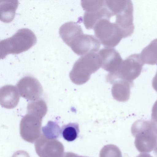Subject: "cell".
<instances>
[{
  "mask_svg": "<svg viewBox=\"0 0 157 157\" xmlns=\"http://www.w3.org/2000/svg\"><path fill=\"white\" fill-rule=\"evenodd\" d=\"M131 130L138 151L147 153L154 149L157 145V121L137 120L133 124Z\"/></svg>",
  "mask_w": 157,
  "mask_h": 157,
  "instance_id": "1",
  "label": "cell"
},
{
  "mask_svg": "<svg viewBox=\"0 0 157 157\" xmlns=\"http://www.w3.org/2000/svg\"><path fill=\"white\" fill-rule=\"evenodd\" d=\"M36 38L30 29L23 28L18 30L10 37L0 42V57L3 59L9 54H18L26 51L36 43Z\"/></svg>",
  "mask_w": 157,
  "mask_h": 157,
  "instance_id": "2",
  "label": "cell"
},
{
  "mask_svg": "<svg viewBox=\"0 0 157 157\" xmlns=\"http://www.w3.org/2000/svg\"><path fill=\"white\" fill-rule=\"evenodd\" d=\"M106 6L116 16L115 22L122 30L124 38L133 33V5L131 0H105Z\"/></svg>",
  "mask_w": 157,
  "mask_h": 157,
  "instance_id": "3",
  "label": "cell"
},
{
  "mask_svg": "<svg viewBox=\"0 0 157 157\" xmlns=\"http://www.w3.org/2000/svg\"><path fill=\"white\" fill-rule=\"evenodd\" d=\"M93 29L95 36L105 48L115 47L124 38L123 33L118 25L107 18L98 21Z\"/></svg>",
  "mask_w": 157,
  "mask_h": 157,
  "instance_id": "4",
  "label": "cell"
},
{
  "mask_svg": "<svg viewBox=\"0 0 157 157\" xmlns=\"http://www.w3.org/2000/svg\"><path fill=\"white\" fill-rule=\"evenodd\" d=\"M81 5L85 11L83 21L87 29H93L96 23L101 19H110L113 16L106 6L105 0H82Z\"/></svg>",
  "mask_w": 157,
  "mask_h": 157,
  "instance_id": "5",
  "label": "cell"
},
{
  "mask_svg": "<svg viewBox=\"0 0 157 157\" xmlns=\"http://www.w3.org/2000/svg\"><path fill=\"white\" fill-rule=\"evenodd\" d=\"M65 44L78 56H83L90 52L99 51L100 42L95 36L84 34L82 30L78 32L71 36Z\"/></svg>",
  "mask_w": 157,
  "mask_h": 157,
  "instance_id": "6",
  "label": "cell"
},
{
  "mask_svg": "<svg viewBox=\"0 0 157 157\" xmlns=\"http://www.w3.org/2000/svg\"><path fill=\"white\" fill-rule=\"evenodd\" d=\"M42 118L29 113L23 117L20 124V134L24 140L33 143L40 137Z\"/></svg>",
  "mask_w": 157,
  "mask_h": 157,
  "instance_id": "7",
  "label": "cell"
},
{
  "mask_svg": "<svg viewBox=\"0 0 157 157\" xmlns=\"http://www.w3.org/2000/svg\"><path fill=\"white\" fill-rule=\"evenodd\" d=\"M35 147L40 157H63L64 155V147L60 142L47 138L42 134L36 141Z\"/></svg>",
  "mask_w": 157,
  "mask_h": 157,
  "instance_id": "8",
  "label": "cell"
},
{
  "mask_svg": "<svg viewBox=\"0 0 157 157\" xmlns=\"http://www.w3.org/2000/svg\"><path fill=\"white\" fill-rule=\"evenodd\" d=\"M17 88L20 95L29 100L34 101L39 99L43 92L41 84L35 78L25 76L19 81Z\"/></svg>",
  "mask_w": 157,
  "mask_h": 157,
  "instance_id": "9",
  "label": "cell"
},
{
  "mask_svg": "<svg viewBox=\"0 0 157 157\" xmlns=\"http://www.w3.org/2000/svg\"><path fill=\"white\" fill-rule=\"evenodd\" d=\"M144 64L140 54H134L123 61L120 68L124 77L132 82L140 74Z\"/></svg>",
  "mask_w": 157,
  "mask_h": 157,
  "instance_id": "10",
  "label": "cell"
},
{
  "mask_svg": "<svg viewBox=\"0 0 157 157\" xmlns=\"http://www.w3.org/2000/svg\"><path fill=\"white\" fill-rule=\"evenodd\" d=\"M101 61L102 67L107 70H113L120 67L123 61L121 56L115 49L105 48L98 52Z\"/></svg>",
  "mask_w": 157,
  "mask_h": 157,
  "instance_id": "11",
  "label": "cell"
},
{
  "mask_svg": "<svg viewBox=\"0 0 157 157\" xmlns=\"http://www.w3.org/2000/svg\"><path fill=\"white\" fill-rule=\"evenodd\" d=\"M20 94L15 86L6 85L0 90V103L3 107L11 109L15 107L18 102Z\"/></svg>",
  "mask_w": 157,
  "mask_h": 157,
  "instance_id": "12",
  "label": "cell"
},
{
  "mask_svg": "<svg viewBox=\"0 0 157 157\" xmlns=\"http://www.w3.org/2000/svg\"><path fill=\"white\" fill-rule=\"evenodd\" d=\"M141 59L144 64L154 65L157 63V39L153 40L144 48L140 54Z\"/></svg>",
  "mask_w": 157,
  "mask_h": 157,
  "instance_id": "13",
  "label": "cell"
},
{
  "mask_svg": "<svg viewBox=\"0 0 157 157\" xmlns=\"http://www.w3.org/2000/svg\"><path fill=\"white\" fill-rule=\"evenodd\" d=\"M79 132V124L77 123H70L63 125L61 128V136L68 142L77 139Z\"/></svg>",
  "mask_w": 157,
  "mask_h": 157,
  "instance_id": "14",
  "label": "cell"
},
{
  "mask_svg": "<svg viewBox=\"0 0 157 157\" xmlns=\"http://www.w3.org/2000/svg\"><path fill=\"white\" fill-rule=\"evenodd\" d=\"M9 1V2L3 3L1 10V20L4 22L8 23L12 21L14 16L15 11L17 7V1Z\"/></svg>",
  "mask_w": 157,
  "mask_h": 157,
  "instance_id": "15",
  "label": "cell"
},
{
  "mask_svg": "<svg viewBox=\"0 0 157 157\" xmlns=\"http://www.w3.org/2000/svg\"><path fill=\"white\" fill-rule=\"evenodd\" d=\"M42 134L50 139H57L61 136V128L56 123L49 121L47 124L42 128Z\"/></svg>",
  "mask_w": 157,
  "mask_h": 157,
  "instance_id": "16",
  "label": "cell"
},
{
  "mask_svg": "<svg viewBox=\"0 0 157 157\" xmlns=\"http://www.w3.org/2000/svg\"><path fill=\"white\" fill-rule=\"evenodd\" d=\"M99 157H122L119 148L116 145L108 144L105 146L100 151Z\"/></svg>",
  "mask_w": 157,
  "mask_h": 157,
  "instance_id": "17",
  "label": "cell"
},
{
  "mask_svg": "<svg viewBox=\"0 0 157 157\" xmlns=\"http://www.w3.org/2000/svg\"><path fill=\"white\" fill-rule=\"evenodd\" d=\"M151 117L152 120L157 121V100L152 107Z\"/></svg>",
  "mask_w": 157,
  "mask_h": 157,
  "instance_id": "18",
  "label": "cell"
},
{
  "mask_svg": "<svg viewBox=\"0 0 157 157\" xmlns=\"http://www.w3.org/2000/svg\"><path fill=\"white\" fill-rule=\"evenodd\" d=\"M12 157H30V156L26 151L20 150L14 152Z\"/></svg>",
  "mask_w": 157,
  "mask_h": 157,
  "instance_id": "19",
  "label": "cell"
},
{
  "mask_svg": "<svg viewBox=\"0 0 157 157\" xmlns=\"http://www.w3.org/2000/svg\"><path fill=\"white\" fill-rule=\"evenodd\" d=\"M152 85L154 89L157 92V71L155 76L153 79Z\"/></svg>",
  "mask_w": 157,
  "mask_h": 157,
  "instance_id": "20",
  "label": "cell"
},
{
  "mask_svg": "<svg viewBox=\"0 0 157 157\" xmlns=\"http://www.w3.org/2000/svg\"><path fill=\"white\" fill-rule=\"evenodd\" d=\"M136 157H152L149 154L147 153H143L140 154Z\"/></svg>",
  "mask_w": 157,
  "mask_h": 157,
  "instance_id": "21",
  "label": "cell"
},
{
  "mask_svg": "<svg viewBox=\"0 0 157 157\" xmlns=\"http://www.w3.org/2000/svg\"><path fill=\"white\" fill-rule=\"evenodd\" d=\"M73 157H85V156H79L77 154L74 153Z\"/></svg>",
  "mask_w": 157,
  "mask_h": 157,
  "instance_id": "22",
  "label": "cell"
}]
</instances>
